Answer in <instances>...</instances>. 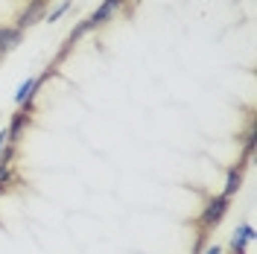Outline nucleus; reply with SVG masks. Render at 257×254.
I'll use <instances>...</instances> for the list:
<instances>
[{
    "label": "nucleus",
    "mask_w": 257,
    "mask_h": 254,
    "mask_svg": "<svg viewBox=\"0 0 257 254\" xmlns=\"http://www.w3.org/2000/svg\"><path fill=\"white\" fill-rule=\"evenodd\" d=\"M228 210H231V199H225L222 193H216V196H208L205 199V205L199 210V219H196V228L202 231V234H208L216 228V225H222V219L228 216Z\"/></svg>",
    "instance_id": "f257e3e1"
},
{
    "label": "nucleus",
    "mask_w": 257,
    "mask_h": 254,
    "mask_svg": "<svg viewBox=\"0 0 257 254\" xmlns=\"http://www.w3.org/2000/svg\"><path fill=\"white\" fill-rule=\"evenodd\" d=\"M44 15H47V0H27V6L18 12V18H15V24H12V27L21 30V32H27L30 27L41 24Z\"/></svg>",
    "instance_id": "f03ea898"
},
{
    "label": "nucleus",
    "mask_w": 257,
    "mask_h": 254,
    "mask_svg": "<svg viewBox=\"0 0 257 254\" xmlns=\"http://www.w3.org/2000/svg\"><path fill=\"white\" fill-rule=\"evenodd\" d=\"M254 242V225L251 222H240L231 231V242L225 254H248V245Z\"/></svg>",
    "instance_id": "7ed1b4c3"
},
{
    "label": "nucleus",
    "mask_w": 257,
    "mask_h": 254,
    "mask_svg": "<svg viewBox=\"0 0 257 254\" xmlns=\"http://www.w3.org/2000/svg\"><path fill=\"white\" fill-rule=\"evenodd\" d=\"M123 6H126V0H102L94 12L88 15V21L94 24V30H99V27H105L108 21H114V18L120 15V12H123Z\"/></svg>",
    "instance_id": "20e7f679"
},
{
    "label": "nucleus",
    "mask_w": 257,
    "mask_h": 254,
    "mask_svg": "<svg viewBox=\"0 0 257 254\" xmlns=\"http://www.w3.org/2000/svg\"><path fill=\"white\" fill-rule=\"evenodd\" d=\"M32 123V111H24V108H18L12 117H9V123H6V135H9V143H18L24 138V132L30 129Z\"/></svg>",
    "instance_id": "39448f33"
},
{
    "label": "nucleus",
    "mask_w": 257,
    "mask_h": 254,
    "mask_svg": "<svg viewBox=\"0 0 257 254\" xmlns=\"http://www.w3.org/2000/svg\"><path fill=\"white\" fill-rule=\"evenodd\" d=\"M24 41V32L15 30L12 24H0V59L6 56V53H12Z\"/></svg>",
    "instance_id": "423d86ee"
},
{
    "label": "nucleus",
    "mask_w": 257,
    "mask_h": 254,
    "mask_svg": "<svg viewBox=\"0 0 257 254\" xmlns=\"http://www.w3.org/2000/svg\"><path fill=\"white\" fill-rule=\"evenodd\" d=\"M242 175H245V170H242L240 164H237V167H228V173H225V187H222V196H225V199H234V196L240 193Z\"/></svg>",
    "instance_id": "0eeeda50"
},
{
    "label": "nucleus",
    "mask_w": 257,
    "mask_h": 254,
    "mask_svg": "<svg viewBox=\"0 0 257 254\" xmlns=\"http://www.w3.org/2000/svg\"><path fill=\"white\" fill-rule=\"evenodd\" d=\"M88 32H94V24H91L88 18H82L79 24H76L73 30L67 32V38H64V41H70V44L76 47V44H79V41H82V38H85V35H88Z\"/></svg>",
    "instance_id": "6e6552de"
},
{
    "label": "nucleus",
    "mask_w": 257,
    "mask_h": 254,
    "mask_svg": "<svg viewBox=\"0 0 257 254\" xmlns=\"http://www.w3.org/2000/svg\"><path fill=\"white\" fill-rule=\"evenodd\" d=\"M70 6H73V0H59L53 9H47V15H44V21L47 24H56V21H62L67 12H70Z\"/></svg>",
    "instance_id": "1a4fd4ad"
},
{
    "label": "nucleus",
    "mask_w": 257,
    "mask_h": 254,
    "mask_svg": "<svg viewBox=\"0 0 257 254\" xmlns=\"http://www.w3.org/2000/svg\"><path fill=\"white\" fill-rule=\"evenodd\" d=\"M15 184H18L15 167H3V164H0V190L6 193L9 187H15Z\"/></svg>",
    "instance_id": "9d476101"
},
{
    "label": "nucleus",
    "mask_w": 257,
    "mask_h": 254,
    "mask_svg": "<svg viewBox=\"0 0 257 254\" xmlns=\"http://www.w3.org/2000/svg\"><path fill=\"white\" fill-rule=\"evenodd\" d=\"M15 143H6V146H3V152H0V164H3V167H12V164H15Z\"/></svg>",
    "instance_id": "9b49d317"
},
{
    "label": "nucleus",
    "mask_w": 257,
    "mask_h": 254,
    "mask_svg": "<svg viewBox=\"0 0 257 254\" xmlns=\"http://www.w3.org/2000/svg\"><path fill=\"white\" fill-rule=\"evenodd\" d=\"M202 254H225V248H222V245H216V242H210V245L202 248Z\"/></svg>",
    "instance_id": "f8f14e48"
},
{
    "label": "nucleus",
    "mask_w": 257,
    "mask_h": 254,
    "mask_svg": "<svg viewBox=\"0 0 257 254\" xmlns=\"http://www.w3.org/2000/svg\"><path fill=\"white\" fill-rule=\"evenodd\" d=\"M6 143H9V135H6V129H0V152H3Z\"/></svg>",
    "instance_id": "ddd939ff"
},
{
    "label": "nucleus",
    "mask_w": 257,
    "mask_h": 254,
    "mask_svg": "<svg viewBox=\"0 0 257 254\" xmlns=\"http://www.w3.org/2000/svg\"><path fill=\"white\" fill-rule=\"evenodd\" d=\"M0 196H3V190H0Z\"/></svg>",
    "instance_id": "4468645a"
}]
</instances>
